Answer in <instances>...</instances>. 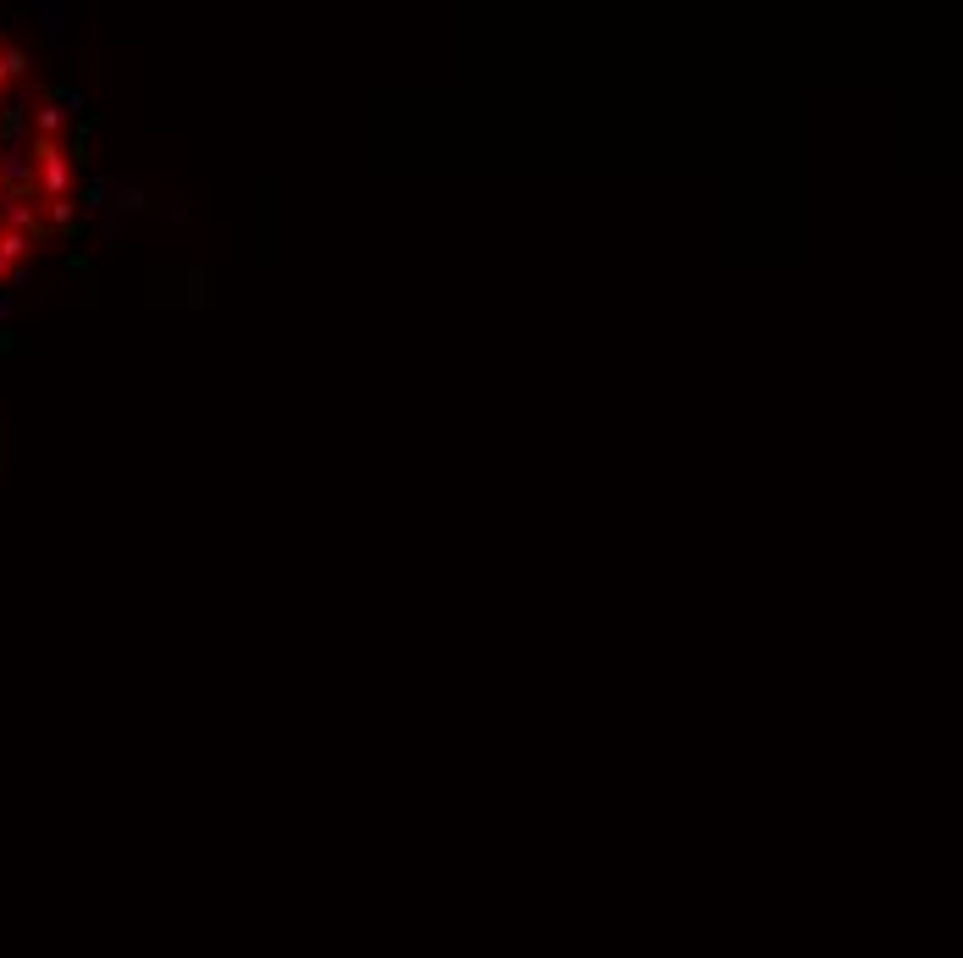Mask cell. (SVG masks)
I'll return each mask as SVG.
<instances>
[{"mask_svg": "<svg viewBox=\"0 0 963 958\" xmlns=\"http://www.w3.org/2000/svg\"><path fill=\"white\" fill-rule=\"evenodd\" d=\"M34 156H39V178H45V194H50V200H61V194H67V183H72L67 156L56 150V139H39V144H34Z\"/></svg>", "mask_w": 963, "mask_h": 958, "instance_id": "obj_1", "label": "cell"}, {"mask_svg": "<svg viewBox=\"0 0 963 958\" xmlns=\"http://www.w3.org/2000/svg\"><path fill=\"white\" fill-rule=\"evenodd\" d=\"M23 250H28V239H23V233H0V261H17Z\"/></svg>", "mask_w": 963, "mask_h": 958, "instance_id": "obj_2", "label": "cell"}, {"mask_svg": "<svg viewBox=\"0 0 963 958\" xmlns=\"http://www.w3.org/2000/svg\"><path fill=\"white\" fill-rule=\"evenodd\" d=\"M61 128V111L56 106H45V111H39V133H45V139H50V133H56Z\"/></svg>", "mask_w": 963, "mask_h": 958, "instance_id": "obj_3", "label": "cell"}]
</instances>
